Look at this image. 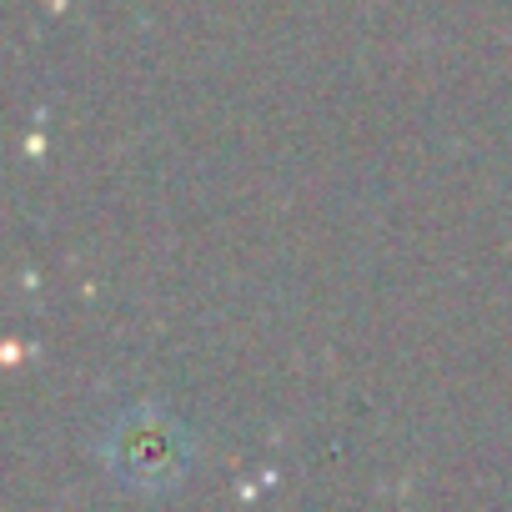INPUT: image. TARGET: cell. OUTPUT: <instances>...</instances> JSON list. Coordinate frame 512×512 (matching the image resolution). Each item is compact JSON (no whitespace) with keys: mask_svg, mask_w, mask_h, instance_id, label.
<instances>
[{"mask_svg":"<svg viewBox=\"0 0 512 512\" xmlns=\"http://www.w3.org/2000/svg\"><path fill=\"white\" fill-rule=\"evenodd\" d=\"M126 432L141 442V452H116V462L126 467V477L161 482L166 472H176V467H181V432H171L166 422L146 417V422H126Z\"/></svg>","mask_w":512,"mask_h":512,"instance_id":"cell-1","label":"cell"}]
</instances>
